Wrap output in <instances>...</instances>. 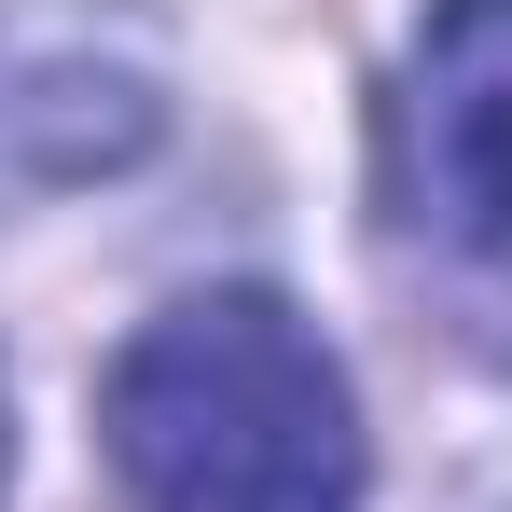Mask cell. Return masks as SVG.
I'll use <instances>...</instances> for the list:
<instances>
[{
  "label": "cell",
  "mask_w": 512,
  "mask_h": 512,
  "mask_svg": "<svg viewBox=\"0 0 512 512\" xmlns=\"http://www.w3.org/2000/svg\"><path fill=\"white\" fill-rule=\"evenodd\" d=\"M97 429L139 512H360L346 360L277 291H180L167 319H139Z\"/></svg>",
  "instance_id": "cell-1"
},
{
  "label": "cell",
  "mask_w": 512,
  "mask_h": 512,
  "mask_svg": "<svg viewBox=\"0 0 512 512\" xmlns=\"http://www.w3.org/2000/svg\"><path fill=\"white\" fill-rule=\"evenodd\" d=\"M388 194L443 263L512 277V0H429L388 84Z\"/></svg>",
  "instance_id": "cell-2"
},
{
  "label": "cell",
  "mask_w": 512,
  "mask_h": 512,
  "mask_svg": "<svg viewBox=\"0 0 512 512\" xmlns=\"http://www.w3.org/2000/svg\"><path fill=\"white\" fill-rule=\"evenodd\" d=\"M0 485H14V402H0Z\"/></svg>",
  "instance_id": "cell-3"
}]
</instances>
